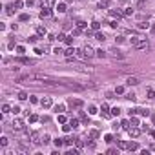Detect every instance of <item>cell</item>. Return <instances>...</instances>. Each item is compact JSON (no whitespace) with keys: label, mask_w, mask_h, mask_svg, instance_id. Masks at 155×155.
Instances as JSON below:
<instances>
[{"label":"cell","mask_w":155,"mask_h":155,"mask_svg":"<svg viewBox=\"0 0 155 155\" xmlns=\"http://www.w3.org/2000/svg\"><path fill=\"white\" fill-rule=\"evenodd\" d=\"M29 79H35V80H42L44 84H57V80L55 79H51L49 75H46V73H33V75H29Z\"/></svg>","instance_id":"cell-1"},{"label":"cell","mask_w":155,"mask_h":155,"mask_svg":"<svg viewBox=\"0 0 155 155\" xmlns=\"http://www.w3.org/2000/svg\"><path fill=\"white\" fill-rule=\"evenodd\" d=\"M131 46L135 48V49H148L150 48L148 40L146 38H141V37H133L131 38Z\"/></svg>","instance_id":"cell-2"},{"label":"cell","mask_w":155,"mask_h":155,"mask_svg":"<svg viewBox=\"0 0 155 155\" xmlns=\"http://www.w3.org/2000/svg\"><path fill=\"white\" fill-rule=\"evenodd\" d=\"M80 53H82V57H86V58H91L93 55H97V51H95V49H93V48H91L89 44H86L84 48H82V49H80Z\"/></svg>","instance_id":"cell-3"},{"label":"cell","mask_w":155,"mask_h":155,"mask_svg":"<svg viewBox=\"0 0 155 155\" xmlns=\"http://www.w3.org/2000/svg\"><path fill=\"white\" fill-rule=\"evenodd\" d=\"M29 137H31V142L37 144V146H38V144H44V142H42V135H40L38 131H31Z\"/></svg>","instance_id":"cell-4"},{"label":"cell","mask_w":155,"mask_h":155,"mask_svg":"<svg viewBox=\"0 0 155 155\" xmlns=\"http://www.w3.org/2000/svg\"><path fill=\"white\" fill-rule=\"evenodd\" d=\"M128 133H130V137H133V139H137L141 133H142V130L139 128V126H130L128 128Z\"/></svg>","instance_id":"cell-5"},{"label":"cell","mask_w":155,"mask_h":155,"mask_svg":"<svg viewBox=\"0 0 155 155\" xmlns=\"http://www.w3.org/2000/svg\"><path fill=\"white\" fill-rule=\"evenodd\" d=\"M130 115H144V117H148V115H150V110H144V108L130 110Z\"/></svg>","instance_id":"cell-6"},{"label":"cell","mask_w":155,"mask_h":155,"mask_svg":"<svg viewBox=\"0 0 155 155\" xmlns=\"http://www.w3.org/2000/svg\"><path fill=\"white\" fill-rule=\"evenodd\" d=\"M11 126H13V131H22L24 130V122L20 120V119H15Z\"/></svg>","instance_id":"cell-7"},{"label":"cell","mask_w":155,"mask_h":155,"mask_svg":"<svg viewBox=\"0 0 155 155\" xmlns=\"http://www.w3.org/2000/svg\"><path fill=\"white\" fill-rule=\"evenodd\" d=\"M57 4V0H40V6H42V9H51Z\"/></svg>","instance_id":"cell-8"},{"label":"cell","mask_w":155,"mask_h":155,"mask_svg":"<svg viewBox=\"0 0 155 155\" xmlns=\"http://www.w3.org/2000/svg\"><path fill=\"white\" fill-rule=\"evenodd\" d=\"M100 113H102V115H104L106 119H110V117H111V111H110V108H108V104H106V102L100 106Z\"/></svg>","instance_id":"cell-9"},{"label":"cell","mask_w":155,"mask_h":155,"mask_svg":"<svg viewBox=\"0 0 155 155\" xmlns=\"http://www.w3.org/2000/svg\"><path fill=\"white\" fill-rule=\"evenodd\" d=\"M44 35H48V29L44 26H37V37H44Z\"/></svg>","instance_id":"cell-10"},{"label":"cell","mask_w":155,"mask_h":155,"mask_svg":"<svg viewBox=\"0 0 155 155\" xmlns=\"http://www.w3.org/2000/svg\"><path fill=\"white\" fill-rule=\"evenodd\" d=\"M69 106H71V108H80V106H82V100H79V99H69Z\"/></svg>","instance_id":"cell-11"},{"label":"cell","mask_w":155,"mask_h":155,"mask_svg":"<svg viewBox=\"0 0 155 155\" xmlns=\"http://www.w3.org/2000/svg\"><path fill=\"white\" fill-rule=\"evenodd\" d=\"M110 55H111L113 58H124V55L120 53L119 49H110Z\"/></svg>","instance_id":"cell-12"},{"label":"cell","mask_w":155,"mask_h":155,"mask_svg":"<svg viewBox=\"0 0 155 155\" xmlns=\"http://www.w3.org/2000/svg\"><path fill=\"white\" fill-rule=\"evenodd\" d=\"M40 106H42V108H49L51 106V97H44L42 100H40Z\"/></svg>","instance_id":"cell-13"},{"label":"cell","mask_w":155,"mask_h":155,"mask_svg":"<svg viewBox=\"0 0 155 155\" xmlns=\"http://www.w3.org/2000/svg\"><path fill=\"white\" fill-rule=\"evenodd\" d=\"M126 84H128V86H137V84H139V79H137V77H130V79L126 80Z\"/></svg>","instance_id":"cell-14"},{"label":"cell","mask_w":155,"mask_h":155,"mask_svg":"<svg viewBox=\"0 0 155 155\" xmlns=\"http://www.w3.org/2000/svg\"><path fill=\"white\" fill-rule=\"evenodd\" d=\"M64 144H68V146H73V144H77V137H68V139H64Z\"/></svg>","instance_id":"cell-15"},{"label":"cell","mask_w":155,"mask_h":155,"mask_svg":"<svg viewBox=\"0 0 155 155\" xmlns=\"http://www.w3.org/2000/svg\"><path fill=\"white\" fill-rule=\"evenodd\" d=\"M15 11H17V7H15V4H9V6L6 7V13H7V15H13Z\"/></svg>","instance_id":"cell-16"},{"label":"cell","mask_w":155,"mask_h":155,"mask_svg":"<svg viewBox=\"0 0 155 155\" xmlns=\"http://www.w3.org/2000/svg\"><path fill=\"white\" fill-rule=\"evenodd\" d=\"M133 15V9L131 7H124L122 9V17H131Z\"/></svg>","instance_id":"cell-17"},{"label":"cell","mask_w":155,"mask_h":155,"mask_svg":"<svg viewBox=\"0 0 155 155\" xmlns=\"http://www.w3.org/2000/svg\"><path fill=\"white\" fill-rule=\"evenodd\" d=\"M48 17H51V9H42L40 11V18H48Z\"/></svg>","instance_id":"cell-18"},{"label":"cell","mask_w":155,"mask_h":155,"mask_svg":"<svg viewBox=\"0 0 155 155\" xmlns=\"http://www.w3.org/2000/svg\"><path fill=\"white\" fill-rule=\"evenodd\" d=\"M73 53H79V51L73 49V48H69V49H66V53H64V55H66L68 58H71V57H73Z\"/></svg>","instance_id":"cell-19"},{"label":"cell","mask_w":155,"mask_h":155,"mask_svg":"<svg viewBox=\"0 0 155 155\" xmlns=\"http://www.w3.org/2000/svg\"><path fill=\"white\" fill-rule=\"evenodd\" d=\"M128 150H130V151L139 150V144H137V142H128Z\"/></svg>","instance_id":"cell-20"},{"label":"cell","mask_w":155,"mask_h":155,"mask_svg":"<svg viewBox=\"0 0 155 155\" xmlns=\"http://www.w3.org/2000/svg\"><path fill=\"white\" fill-rule=\"evenodd\" d=\"M130 124L131 126H139V119L135 115H130Z\"/></svg>","instance_id":"cell-21"},{"label":"cell","mask_w":155,"mask_h":155,"mask_svg":"<svg viewBox=\"0 0 155 155\" xmlns=\"http://www.w3.org/2000/svg\"><path fill=\"white\" fill-rule=\"evenodd\" d=\"M110 6H111V4L108 2V0H100V2H99V7H100V9H106V7H110Z\"/></svg>","instance_id":"cell-22"},{"label":"cell","mask_w":155,"mask_h":155,"mask_svg":"<svg viewBox=\"0 0 155 155\" xmlns=\"http://www.w3.org/2000/svg\"><path fill=\"white\" fill-rule=\"evenodd\" d=\"M17 62H20V64H26V66L33 64V60H29V58H17Z\"/></svg>","instance_id":"cell-23"},{"label":"cell","mask_w":155,"mask_h":155,"mask_svg":"<svg viewBox=\"0 0 155 155\" xmlns=\"http://www.w3.org/2000/svg\"><path fill=\"white\" fill-rule=\"evenodd\" d=\"M110 15H111V17H117V18H120V17H122V11H119V9H117V11H115V9H111V11H110Z\"/></svg>","instance_id":"cell-24"},{"label":"cell","mask_w":155,"mask_h":155,"mask_svg":"<svg viewBox=\"0 0 155 155\" xmlns=\"http://www.w3.org/2000/svg\"><path fill=\"white\" fill-rule=\"evenodd\" d=\"M9 111H13V108L9 106V104H4L2 106V113H9Z\"/></svg>","instance_id":"cell-25"},{"label":"cell","mask_w":155,"mask_h":155,"mask_svg":"<svg viewBox=\"0 0 155 155\" xmlns=\"http://www.w3.org/2000/svg\"><path fill=\"white\" fill-rule=\"evenodd\" d=\"M146 95H148V99H153V97H155V91H153L151 88H148V89H146Z\"/></svg>","instance_id":"cell-26"},{"label":"cell","mask_w":155,"mask_h":155,"mask_svg":"<svg viewBox=\"0 0 155 155\" xmlns=\"http://www.w3.org/2000/svg\"><path fill=\"white\" fill-rule=\"evenodd\" d=\"M53 142H55V146H57V148H60L62 144H64V139H55Z\"/></svg>","instance_id":"cell-27"},{"label":"cell","mask_w":155,"mask_h":155,"mask_svg":"<svg viewBox=\"0 0 155 155\" xmlns=\"http://www.w3.org/2000/svg\"><path fill=\"white\" fill-rule=\"evenodd\" d=\"M99 27H100V24L97 22V20H95V22H91V29L93 31H99Z\"/></svg>","instance_id":"cell-28"},{"label":"cell","mask_w":155,"mask_h":155,"mask_svg":"<svg viewBox=\"0 0 155 155\" xmlns=\"http://www.w3.org/2000/svg\"><path fill=\"white\" fill-rule=\"evenodd\" d=\"M89 137H91V139H97V137H99V131H97V130H91V131H89Z\"/></svg>","instance_id":"cell-29"},{"label":"cell","mask_w":155,"mask_h":155,"mask_svg":"<svg viewBox=\"0 0 155 155\" xmlns=\"http://www.w3.org/2000/svg\"><path fill=\"white\" fill-rule=\"evenodd\" d=\"M119 148H120V150H128V142L120 141V142H119Z\"/></svg>","instance_id":"cell-30"},{"label":"cell","mask_w":155,"mask_h":155,"mask_svg":"<svg viewBox=\"0 0 155 155\" xmlns=\"http://www.w3.org/2000/svg\"><path fill=\"white\" fill-rule=\"evenodd\" d=\"M120 126H122L124 130H128V128L131 126V124H130V120H122V124H120Z\"/></svg>","instance_id":"cell-31"},{"label":"cell","mask_w":155,"mask_h":155,"mask_svg":"<svg viewBox=\"0 0 155 155\" xmlns=\"http://www.w3.org/2000/svg\"><path fill=\"white\" fill-rule=\"evenodd\" d=\"M69 124H71L73 128H77V126H79V119H71V120H69Z\"/></svg>","instance_id":"cell-32"},{"label":"cell","mask_w":155,"mask_h":155,"mask_svg":"<svg viewBox=\"0 0 155 155\" xmlns=\"http://www.w3.org/2000/svg\"><path fill=\"white\" fill-rule=\"evenodd\" d=\"M77 26H79L80 29H86V27H88V24H86V22H82V20H80V22H77Z\"/></svg>","instance_id":"cell-33"},{"label":"cell","mask_w":155,"mask_h":155,"mask_svg":"<svg viewBox=\"0 0 155 155\" xmlns=\"http://www.w3.org/2000/svg\"><path fill=\"white\" fill-rule=\"evenodd\" d=\"M55 110H57L58 113H62V111H64V110H66V106H64V104H58V106H57Z\"/></svg>","instance_id":"cell-34"},{"label":"cell","mask_w":155,"mask_h":155,"mask_svg":"<svg viewBox=\"0 0 155 155\" xmlns=\"http://www.w3.org/2000/svg\"><path fill=\"white\" fill-rule=\"evenodd\" d=\"M66 11V4H58V13H64Z\"/></svg>","instance_id":"cell-35"},{"label":"cell","mask_w":155,"mask_h":155,"mask_svg":"<svg viewBox=\"0 0 155 155\" xmlns=\"http://www.w3.org/2000/svg\"><path fill=\"white\" fill-rule=\"evenodd\" d=\"M18 99H20V100H26V99H27V95H26L24 91H20V93H18Z\"/></svg>","instance_id":"cell-36"},{"label":"cell","mask_w":155,"mask_h":155,"mask_svg":"<svg viewBox=\"0 0 155 155\" xmlns=\"http://www.w3.org/2000/svg\"><path fill=\"white\" fill-rule=\"evenodd\" d=\"M95 38H97V40H106V37L102 35V33H95Z\"/></svg>","instance_id":"cell-37"},{"label":"cell","mask_w":155,"mask_h":155,"mask_svg":"<svg viewBox=\"0 0 155 155\" xmlns=\"http://www.w3.org/2000/svg\"><path fill=\"white\" fill-rule=\"evenodd\" d=\"M26 20H29V15H20V22H26Z\"/></svg>","instance_id":"cell-38"},{"label":"cell","mask_w":155,"mask_h":155,"mask_svg":"<svg viewBox=\"0 0 155 155\" xmlns=\"http://www.w3.org/2000/svg\"><path fill=\"white\" fill-rule=\"evenodd\" d=\"M144 6H146V0H139V2H137V7H144Z\"/></svg>","instance_id":"cell-39"},{"label":"cell","mask_w":155,"mask_h":155,"mask_svg":"<svg viewBox=\"0 0 155 155\" xmlns=\"http://www.w3.org/2000/svg\"><path fill=\"white\" fill-rule=\"evenodd\" d=\"M126 99H128V100H135V93H128Z\"/></svg>","instance_id":"cell-40"},{"label":"cell","mask_w":155,"mask_h":155,"mask_svg":"<svg viewBox=\"0 0 155 155\" xmlns=\"http://www.w3.org/2000/svg\"><path fill=\"white\" fill-rule=\"evenodd\" d=\"M22 4H24L22 0H17V2H15V7H17V9H20V7H22Z\"/></svg>","instance_id":"cell-41"},{"label":"cell","mask_w":155,"mask_h":155,"mask_svg":"<svg viewBox=\"0 0 155 155\" xmlns=\"http://www.w3.org/2000/svg\"><path fill=\"white\" fill-rule=\"evenodd\" d=\"M104 141H106V142H111V141H113V135H110V133H108V135H104Z\"/></svg>","instance_id":"cell-42"},{"label":"cell","mask_w":155,"mask_h":155,"mask_svg":"<svg viewBox=\"0 0 155 155\" xmlns=\"http://www.w3.org/2000/svg\"><path fill=\"white\" fill-rule=\"evenodd\" d=\"M42 142L48 144V142H49V135H46V133H44V135H42Z\"/></svg>","instance_id":"cell-43"},{"label":"cell","mask_w":155,"mask_h":155,"mask_svg":"<svg viewBox=\"0 0 155 155\" xmlns=\"http://www.w3.org/2000/svg\"><path fill=\"white\" fill-rule=\"evenodd\" d=\"M0 144H2V146H7V137H2V139H0Z\"/></svg>","instance_id":"cell-44"},{"label":"cell","mask_w":155,"mask_h":155,"mask_svg":"<svg viewBox=\"0 0 155 155\" xmlns=\"http://www.w3.org/2000/svg\"><path fill=\"white\" fill-rule=\"evenodd\" d=\"M37 120H38L37 115H29V122H37Z\"/></svg>","instance_id":"cell-45"},{"label":"cell","mask_w":155,"mask_h":155,"mask_svg":"<svg viewBox=\"0 0 155 155\" xmlns=\"http://www.w3.org/2000/svg\"><path fill=\"white\" fill-rule=\"evenodd\" d=\"M66 155H79V150H69Z\"/></svg>","instance_id":"cell-46"},{"label":"cell","mask_w":155,"mask_h":155,"mask_svg":"<svg viewBox=\"0 0 155 155\" xmlns=\"http://www.w3.org/2000/svg\"><path fill=\"white\" fill-rule=\"evenodd\" d=\"M119 113H120L119 108H113V110H111V115H119Z\"/></svg>","instance_id":"cell-47"},{"label":"cell","mask_w":155,"mask_h":155,"mask_svg":"<svg viewBox=\"0 0 155 155\" xmlns=\"http://www.w3.org/2000/svg\"><path fill=\"white\" fill-rule=\"evenodd\" d=\"M97 57H100V58H102V57H106V53H104L102 49H99V51H97Z\"/></svg>","instance_id":"cell-48"},{"label":"cell","mask_w":155,"mask_h":155,"mask_svg":"<svg viewBox=\"0 0 155 155\" xmlns=\"http://www.w3.org/2000/svg\"><path fill=\"white\" fill-rule=\"evenodd\" d=\"M115 93H119V95H120V93H124V88H122V86H117V89H115Z\"/></svg>","instance_id":"cell-49"},{"label":"cell","mask_w":155,"mask_h":155,"mask_svg":"<svg viewBox=\"0 0 155 155\" xmlns=\"http://www.w3.org/2000/svg\"><path fill=\"white\" fill-rule=\"evenodd\" d=\"M58 122H62V124H64V122H66V117H64V115H62V113H60V115H58Z\"/></svg>","instance_id":"cell-50"},{"label":"cell","mask_w":155,"mask_h":155,"mask_svg":"<svg viewBox=\"0 0 155 155\" xmlns=\"http://www.w3.org/2000/svg\"><path fill=\"white\" fill-rule=\"evenodd\" d=\"M108 24H110V26H111V27H117V26H119V24H117V22H115V20H110V22H108Z\"/></svg>","instance_id":"cell-51"},{"label":"cell","mask_w":155,"mask_h":155,"mask_svg":"<svg viewBox=\"0 0 155 155\" xmlns=\"http://www.w3.org/2000/svg\"><path fill=\"white\" fill-rule=\"evenodd\" d=\"M115 42H119V44L124 42V37H117V38H115Z\"/></svg>","instance_id":"cell-52"},{"label":"cell","mask_w":155,"mask_h":155,"mask_svg":"<svg viewBox=\"0 0 155 155\" xmlns=\"http://www.w3.org/2000/svg\"><path fill=\"white\" fill-rule=\"evenodd\" d=\"M29 100L33 102V104H37V102H38V99H37V97H29Z\"/></svg>","instance_id":"cell-53"},{"label":"cell","mask_w":155,"mask_h":155,"mask_svg":"<svg viewBox=\"0 0 155 155\" xmlns=\"http://www.w3.org/2000/svg\"><path fill=\"white\" fill-rule=\"evenodd\" d=\"M57 38H58V40H66V35H64V33H60V35H58Z\"/></svg>","instance_id":"cell-54"},{"label":"cell","mask_w":155,"mask_h":155,"mask_svg":"<svg viewBox=\"0 0 155 155\" xmlns=\"http://www.w3.org/2000/svg\"><path fill=\"white\" fill-rule=\"evenodd\" d=\"M108 153H110V155H113V153H117V150H115V148H110V150H108Z\"/></svg>","instance_id":"cell-55"},{"label":"cell","mask_w":155,"mask_h":155,"mask_svg":"<svg viewBox=\"0 0 155 155\" xmlns=\"http://www.w3.org/2000/svg\"><path fill=\"white\" fill-rule=\"evenodd\" d=\"M13 113H15V115H17V113H20V108H18V106H15V108H13Z\"/></svg>","instance_id":"cell-56"},{"label":"cell","mask_w":155,"mask_h":155,"mask_svg":"<svg viewBox=\"0 0 155 155\" xmlns=\"http://www.w3.org/2000/svg\"><path fill=\"white\" fill-rule=\"evenodd\" d=\"M26 4H27V6H33V4H35V0H26Z\"/></svg>","instance_id":"cell-57"},{"label":"cell","mask_w":155,"mask_h":155,"mask_svg":"<svg viewBox=\"0 0 155 155\" xmlns=\"http://www.w3.org/2000/svg\"><path fill=\"white\" fill-rule=\"evenodd\" d=\"M151 120H153V124H155V113H153V115H151Z\"/></svg>","instance_id":"cell-58"},{"label":"cell","mask_w":155,"mask_h":155,"mask_svg":"<svg viewBox=\"0 0 155 155\" xmlns=\"http://www.w3.org/2000/svg\"><path fill=\"white\" fill-rule=\"evenodd\" d=\"M151 137H153V139H155V130H153V131H151Z\"/></svg>","instance_id":"cell-59"}]
</instances>
